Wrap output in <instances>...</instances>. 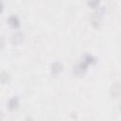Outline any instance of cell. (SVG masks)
Instances as JSON below:
<instances>
[{"label": "cell", "mask_w": 121, "mask_h": 121, "mask_svg": "<svg viewBox=\"0 0 121 121\" xmlns=\"http://www.w3.org/2000/svg\"><path fill=\"white\" fill-rule=\"evenodd\" d=\"M9 24L13 26H17L19 25V21H18V18L15 17V16H12L9 18Z\"/></svg>", "instance_id": "1"}, {"label": "cell", "mask_w": 121, "mask_h": 121, "mask_svg": "<svg viewBox=\"0 0 121 121\" xmlns=\"http://www.w3.org/2000/svg\"><path fill=\"white\" fill-rule=\"evenodd\" d=\"M16 105H17V99H16V98H12L11 100H9V106L10 108L15 107Z\"/></svg>", "instance_id": "2"}, {"label": "cell", "mask_w": 121, "mask_h": 121, "mask_svg": "<svg viewBox=\"0 0 121 121\" xmlns=\"http://www.w3.org/2000/svg\"><path fill=\"white\" fill-rule=\"evenodd\" d=\"M59 70H60V64L58 62L54 63L53 64V71H59Z\"/></svg>", "instance_id": "3"}, {"label": "cell", "mask_w": 121, "mask_h": 121, "mask_svg": "<svg viewBox=\"0 0 121 121\" xmlns=\"http://www.w3.org/2000/svg\"><path fill=\"white\" fill-rule=\"evenodd\" d=\"M1 6H2V5H1V3H0V10H1Z\"/></svg>", "instance_id": "4"}]
</instances>
